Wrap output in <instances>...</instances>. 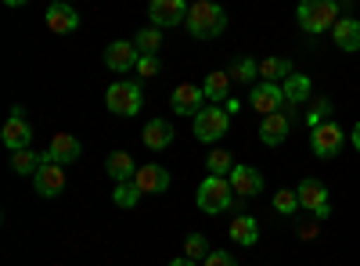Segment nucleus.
Returning <instances> with one entry per match:
<instances>
[{
  "label": "nucleus",
  "mask_w": 360,
  "mask_h": 266,
  "mask_svg": "<svg viewBox=\"0 0 360 266\" xmlns=\"http://www.w3.org/2000/svg\"><path fill=\"white\" fill-rule=\"evenodd\" d=\"M184 25H188V33L195 40H213L227 29V15H224V8L217 4V0H195Z\"/></svg>",
  "instance_id": "1"
},
{
  "label": "nucleus",
  "mask_w": 360,
  "mask_h": 266,
  "mask_svg": "<svg viewBox=\"0 0 360 266\" xmlns=\"http://www.w3.org/2000/svg\"><path fill=\"white\" fill-rule=\"evenodd\" d=\"M303 33L321 36V33H332L335 22H339V4L335 0H299V11H295Z\"/></svg>",
  "instance_id": "2"
},
{
  "label": "nucleus",
  "mask_w": 360,
  "mask_h": 266,
  "mask_svg": "<svg viewBox=\"0 0 360 266\" xmlns=\"http://www.w3.org/2000/svg\"><path fill=\"white\" fill-rule=\"evenodd\" d=\"M231 201H234V187H231L227 176H213V173H209L205 180L198 184V191H195V205L202 213H209V216L227 213Z\"/></svg>",
  "instance_id": "3"
},
{
  "label": "nucleus",
  "mask_w": 360,
  "mask_h": 266,
  "mask_svg": "<svg viewBox=\"0 0 360 266\" xmlns=\"http://www.w3.org/2000/svg\"><path fill=\"white\" fill-rule=\"evenodd\" d=\"M105 105H108L112 115L130 119V115H137L144 108V94H141V86L134 79H115L108 91H105Z\"/></svg>",
  "instance_id": "4"
},
{
  "label": "nucleus",
  "mask_w": 360,
  "mask_h": 266,
  "mask_svg": "<svg viewBox=\"0 0 360 266\" xmlns=\"http://www.w3.org/2000/svg\"><path fill=\"white\" fill-rule=\"evenodd\" d=\"M231 126V112L227 108H217V105H202V112L195 115V137L202 144H213L227 133Z\"/></svg>",
  "instance_id": "5"
},
{
  "label": "nucleus",
  "mask_w": 360,
  "mask_h": 266,
  "mask_svg": "<svg viewBox=\"0 0 360 266\" xmlns=\"http://www.w3.org/2000/svg\"><path fill=\"white\" fill-rule=\"evenodd\" d=\"M33 184H37V194L58 198V194L65 191V169H62V162H54L51 155H44L40 169L33 173Z\"/></svg>",
  "instance_id": "6"
},
{
  "label": "nucleus",
  "mask_w": 360,
  "mask_h": 266,
  "mask_svg": "<svg viewBox=\"0 0 360 266\" xmlns=\"http://www.w3.org/2000/svg\"><path fill=\"white\" fill-rule=\"evenodd\" d=\"M342 140L346 133L339 130V123H321L317 130H310V147L317 159H335L342 152Z\"/></svg>",
  "instance_id": "7"
},
{
  "label": "nucleus",
  "mask_w": 360,
  "mask_h": 266,
  "mask_svg": "<svg viewBox=\"0 0 360 266\" xmlns=\"http://www.w3.org/2000/svg\"><path fill=\"white\" fill-rule=\"evenodd\" d=\"M295 191H299V205H303L307 213H314L317 220H328V213H332V205H328V187H324L321 180L307 176V180L299 184Z\"/></svg>",
  "instance_id": "8"
},
{
  "label": "nucleus",
  "mask_w": 360,
  "mask_h": 266,
  "mask_svg": "<svg viewBox=\"0 0 360 266\" xmlns=\"http://www.w3.org/2000/svg\"><path fill=\"white\" fill-rule=\"evenodd\" d=\"M188 11H191L188 0H152V4H148V18H152V25H159V29L188 22Z\"/></svg>",
  "instance_id": "9"
},
{
  "label": "nucleus",
  "mask_w": 360,
  "mask_h": 266,
  "mask_svg": "<svg viewBox=\"0 0 360 266\" xmlns=\"http://www.w3.org/2000/svg\"><path fill=\"white\" fill-rule=\"evenodd\" d=\"M137 58H141V51H137L134 40H115V44L105 47V65H108L112 72H130V69H137Z\"/></svg>",
  "instance_id": "10"
},
{
  "label": "nucleus",
  "mask_w": 360,
  "mask_h": 266,
  "mask_svg": "<svg viewBox=\"0 0 360 266\" xmlns=\"http://www.w3.org/2000/svg\"><path fill=\"white\" fill-rule=\"evenodd\" d=\"M44 18H47V29H51V33H58V36L76 33V29H79V15H76V8L69 4V0H54Z\"/></svg>",
  "instance_id": "11"
},
{
  "label": "nucleus",
  "mask_w": 360,
  "mask_h": 266,
  "mask_svg": "<svg viewBox=\"0 0 360 266\" xmlns=\"http://www.w3.org/2000/svg\"><path fill=\"white\" fill-rule=\"evenodd\" d=\"M249 105H252V112H259V115L281 112V105H285V91H281L278 83H266V79H259V83L252 86V98H249Z\"/></svg>",
  "instance_id": "12"
},
{
  "label": "nucleus",
  "mask_w": 360,
  "mask_h": 266,
  "mask_svg": "<svg viewBox=\"0 0 360 266\" xmlns=\"http://www.w3.org/2000/svg\"><path fill=\"white\" fill-rule=\"evenodd\" d=\"M227 180H231L234 194H242V198H256L263 191V173L252 169V166H234L227 173Z\"/></svg>",
  "instance_id": "13"
},
{
  "label": "nucleus",
  "mask_w": 360,
  "mask_h": 266,
  "mask_svg": "<svg viewBox=\"0 0 360 266\" xmlns=\"http://www.w3.org/2000/svg\"><path fill=\"white\" fill-rule=\"evenodd\" d=\"M0 140H4L11 152H22V147H29V140H33V130H29V123L22 119V108L11 112V119L4 123V130H0Z\"/></svg>",
  "instance_id": "14"
},
{
  "label": "nucleus",
  "mask_w": 360,
  "mask_h": 266,
  "mask_svg": "<svg viewBox=\"0 0 360 266\" xmlns=\"http://www.w3.org/2000/svg\"><path fill=\"white\" fill-rule=\"evenodd\" d=\"M202 98H205L202 86H195V83H180L176 91H173V98H169V105H173L176 115H198V112H202Z\"/></svg>",
  "instance_id": "15"
},
{
  "label": "nucleus",
  "mask_w": 360,
  "mask_h": 266,
  "mask_svg": "<svg viewBox=\"0 0 360 266\" xmlns=\"http://www.w3.org/2000/svg\"><path fill=\"white\" fill-rule=\"evenodd\" d=\"M134 184L141 187V194H162V191L169 187V173H166L159 162H148V166L137 169Z\"/></svg>",
  "instance_id": "16"
},
{
  "label": "nucleus",
  "mask_w": 360,
  "mask_h": 266,
  "mask_svg": "<svg viewBox=\"0 0 360 266\" xmlns=\"http://www.w3.org/2000/svg\"><path fill=\"white\" fill-rule=\"evenodd\" d=\"M285 137H288V115H281V112L263 115V123H259V140H263L266 147H278Z\"/></svg>",
  "instance_id": "17"
},
{
  "label": "nucleus",
  "mask_w": 360,
  "mask_h": 266,
  "mask_svg": "<svg viewBox=\"0 0 360 266\" xmlns=\"http://www.w3.org/2000/svg\"><path fill=\"white\" fill-rule=\"evenodd\" d=\"M332 36H335V47L339 51H346V54L360 51V22L356 18H339L335 29H332Z\"/></svg>",
  "instance_id": "18"
},
{
  "label": "nucleus",
  "mask_w": 360,
  "mask_h": 266,
  "mask_svg": "<svg viewBox=\"0 0 360 266\" xmlns=\"http://www.w3.org/2000/svg\"><path fill=\"white\" fill-rule=\"evenodd\" d=\"M79 140L72 137V133H54L51 137V147H47V155L54 159V162H76L79 159Z\"/></svg>",
  "instance_id": "19"
},
{
  "label": "nucleus",
  "mask_w": 360,
  "mask_h": 266,
  "mask_svg": "<svg viewBox=\"0 0 360 266\" xmlns=\"http://www.w3.org/2000/svg\"><path fill=\"white\" fill-rule=\"evenodd\" d=\"M141 140H144V147H152V152H162V147L173 144V126L166 119H152V123L144 126Z\"/></svg>",
  "instance_id": "20"
},
{
  "label": "nucleus",
  "mask_w": 360,
  "mask_h": 266,
  "mask_svg": "<svg viewBox=\"0 0 360 266\" xmlns=\"http://www.w3.org/2000/svg\"><path fill=\"white\" fill-rule=\"evenodd\" d=\"M231 241L234 245H242V248H252L259 241V223L252 216H238L231 220Z\"/></svg>",
  "instance_id": "21"
},
{
  "label": "nucleus",
  "mask_w": 360,
  "mask_h": 266,
  "mask_svg": "<svg viewBox=\"0 0 360 266\" xmlns=\"http://www.w3.org/2000/svg\"><path fill=\"white\" fill-rule=\"evenodd\" d=\"M105 169H108V176H112L115 184L134 180V176H137V162H134L127 152H112V155H108V162H105Z\"/></svg>",
  "instance_id": "22"
},
{
  "label": "nucleus",
  "mask_w": 360,
  "mask_h": 266,
  "mask_svg": "<svg viewBox=\"0 0 360 266\" xmlns=\"http://www.w3.org/2000/svg\"><path fill=\"white\" fill-rule=\"evenodd\" d=\"M281 91H285V101L288 105H303L307 98H310V76H288L285 83H281Z\"/></svg>",
  "instance_id": "23"
},
{
  "label": "nucleus",
  "mask_w": 360,
  "mask_h": 266,
  "mask_svg": "<svg viewBox=\"0 0 360 266\" xmlns=\"http://www.w3.org/2000/svg\"><path fill=\"white\" fill-rule=\"evenodd\" d=\"M259 76L266 79V83H285L288 76H292V62L288 58H266V62H259Z\"/></svg>",
  "instance_id": "24"
},
{
  "label": "nucleus",
  "mask_w": 360,
  "mask_h": 266,
  "mask_svg": "<svg viewBox=\"0 0 360 266\" xmlns=\"http://www.w3.org/2000/svg\"><path fill=\"white\" fill-rule=\"evenodd\" d=\"M202 91L209 101H224L227 91H231V72H209L205 83H202Z\"/></svg>",
  "instance_id": "25"
},
{
  "label": "nucleus",
  "mask_w": 360,
  "mask_h": 266,
  "mask_svg": "<svg viewBox=\"0 0 360 266\" xmlns=\"http://www.w3.org/2000/svg\"><path fill=\"white\" fill-rule=\"evenodd\" d=\"M134 44H137V51H141V54H159V47H162V33H159V25L141 29V33L134 36Z\"/></svg>",
  "instance_id": "26"
},
{
  "label": "nucleus",
  "mask_w": 360,
  "mask_h": 266,
  "mask_svg": "<svg viewBox=\"0 0 360 266\" xmlns=\"http://www.w3.org/2000/svg\"><path fill=\"white\" fill-rule=\"evenodd\" d=\"M40 162H44V155H33L29 147H22V152H15V159H11V169H15L18 176H29V173L40 169Z\"/></svg>",
  "instance_id": "27"
},
{
  "label": "nucleus",
  "mask_w": 360,
  "mask_h": 266,
  "mask_svg": "<svg viewBox=\"0 0 360 266\" xmlns=\"http://www.w3.org/2000/svg\"><path fill=\"white\" fill-rule=\"evenodd\" d=\"M137 194H141V187H137V184H130V180H123V184H115L112 201L119 205V209H134V205H137Z\"/></svg>",
  "instance_id": "28"
},
{
  "label": "nucleus",
  "mask_w": 360,
  "mask_h": 266,
  "mask_svg": "<svg viewBox=\"0 0 360 266\" xmlns=\"http://www.w3.org/2000/svg\"><path fill=\"white\" fill-rule=\"evenodd\" d=\"M274 209H278L281 216H292L295 209H303V205H299V191H295V187H292V191L281 187V191L274 194Z\"/></svg>",
  "instance_id": "29"
},
{
  "label": "nucleus",
  "mask_w": 360,
  "mask_h": 266,
  "mask_svg": "<svg viewBox=\"0 0 360 266\" xmlns=\"http://www.w3.org/2000/svg\"><path fill=\"white\" fill-rule=\"evenodd\" d=\"M252 76H259V65L252 62V58H238V62L231 65V79H242V83H252Z\"/></svg>",
  "instance_id": "30"
},
{
  "label": "nucleus",
  "mask_w": 360,
  "mask_h": 266,
  "mask_svg": "<svg viewBox=\"0 0 360 266\" xmlns=\"http://www.w3.org/2000/svg\"><path fill=\"white\" fill-rule=\"evenodd\" d=\"M205 166H209V173H213V176H227V173L234 169V159H231L227 152H213Z\"/></svg>",
  "instance_id": "31"
},
{
  "label": "nucleus",
  "mask_w": 360,
  "mask_h": 266,
  "mask_svg": "<svg viewBox=\"0 0 360 266\" xmlns=\"http://www.w3.org/2000/svg\"><path fill=\"white\" fill-rule=\"evenodd\" d=\"M159 69H162V65H159V54H141V58H137V76H141V79H155Z\"/></svg>",
  "instance_id": "32"
},
{
  "label": "nucleus",
  "mask_w": 360,
  "mask_h": 266,
  "mask_svg": "<svg viewBox=\"0 0 360 266\" xmlns=\"http://www.w3.org/2000/svg\"><path fill=\"white\" fill-rule=\"evenodd\" d=\"M328 115H332V101H328V98H321V101L314 105V112L307 115V126H310V130H317L321 123H328Z\"/></svg>",
  "instance_id": "33"
},
{
  "label": "nucleus",
  "mask_w": 360,
  "mask_h": 266,
  "mask_svg": "<svg viewBox=\"0 0 360 266\" xmlns=\"http://www.w3.org/2000/svg\"><path fill=\"white\" fill-rule=\"evenodd\" d=\"M184 255H188V259H205V255H209V245H205L202 234H191V238L184 241Z\"/></svg>",
  "instance_id": "34"
},
{
  "label": "nucleus",
  "mask_w": 360,
  "mask_h": 266,
  "mask_svg": "<svg viewBox=\"0 0 360 266\" xmlns=\"http://www.w3.org/2000/svg\"><path fill=\"white\" fill-rule=\"evenodd\" d=\"M202 266H238V262H234L231 252H209V255L202 259Z\"/></svg>",
  "instance_id": "35"
},
{
  "label": "nucleus",
  "mask_w": 360,
  "mask_h": 266,
  "mask_svg": "<svg viewBox=\"0 0 360 266\" xmlns=\"http://www.w3.org/2000/svg\"><path fill=\"white\" fill-rule=\"evenodd\" d=\"M166 266H195V259H188V255H180V259H169Z\"/></svg>",
  "instance_id": "36"
},
{
  "label": "nucleus",
  "mask_w": 360,
  "mask_h": 266,
  "mask_svg": "<svg viewBox=\"0 0 360 266\" xmlns=\"http://www.w3.org/2000/svg\"><path fill=\"white\" fill-rule=\"evenodd\" d=\"M349 140H353V147H356V152H360V123L353 126V133H349Z\"/></svg>",
  "instance_id": "37"
},
{
  "label": "nucleus",
  "mask_w": 360,
  "mask_h": 266,
  "mask_svg": "<svg viewBox=\"0 0 360 266\" xmlns=\"http://www.w3.org/2000/svg\"><path fill=\"white\" fill-rule=\"evenodd\" d=\"M4 4H8V8H22V4H25V0H4Z\"/></svg>",
  "instance_id": "38"
}]
</instances>
